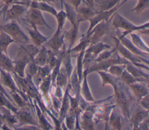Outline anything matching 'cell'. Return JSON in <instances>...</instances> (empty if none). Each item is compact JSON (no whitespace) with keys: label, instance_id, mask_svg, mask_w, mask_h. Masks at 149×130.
<instances>
[{"label":"cell","instance_id":"obj_40","mask_svg":"<svg viewBox=\"0 0 149 130\" xmlns=\"http://www.w3.org/2000/svg\"><path fill=\"white\" fill-rule=\"evenodd\" d=\"M57 22V30H62L63 26L65 24V21L67 19L66 18V13L65 11L61 9L59 12H58L57 15L55 17Z\"/></svg>","mask_w":149,"mask_h":130},{"label":"cell","instance_id":"obj_29","mask_svg":"<svg viewBox=\"0 0 149 130\" xmlns=\"http://www.w3.org/2000/svg\"><path fill=\"white\" fill-rule=\"evenodd\" d=\"M29 61L23 58H17L13 61V72L20 77H25V69Z\"/></svg>","mask_w":149,"mask_h":130},{"label":"cell","instance_id":"obj_14","mask_svg":"<svg viewBox=\"0 0 149 130\" xmlns=\"http://www.w3.org/2000/svg\"><path fill=\"white\" fill-rule=\"evenodd\" d=\"M38 90L41 92L42 97L43 99L44 103L46 105L47 108H50L52 107L51 100V74L45 78L40 84L38 86Z\"/></svg>","mask_w":149,"mask_h":130},{"label":"cell","instance_id":"obj_11","mask_svg":"<svg viewBox=\"0 0 149 130\" xmlns=\"http://www.w3.org/2000/svg\"><path fill=\"white\" fill-rule=\"evenodd\" d=\"M64 40L65 32L63 30H56L52 36L50 38H48L43 45L46 48H49L50 50L57 54L65 46Z\"/></svg>","mask_w":149,"mask_h":130},{"label":"cell","instance_id":"obj_31","mask_svg":"<svg viewBox=\"0 0 149 130\" xmlns=\"http://www.w3.org/2000/svg\"><path fill=\"white\" fill-rule=\"evenodd\" d=\"M125 69L129 73L134 77L143 78L149 79V74L148 73L141 71V68L137 67L130 62L125 65Z\"/></svg>","mask_w":149,"mask_h":130},{"label":"cell","instance_id":"obj_37","mask_svg":"<svg viewBox=\"0 0 149 130\" xmlns=\"http://www.w3.org/2000/svg\"><path fill=\"white\" fill-rule=\"evenodd\" d=\"M10 93L11 94L10 97L13 103H15L16 106L19 108L29 106V102L26 101L18 92H10Z\"/></svg>","mask_w":149,"mask_h":130},{"label":"cell","instance_id":"obj_30","mask_svg":"<svg viewBox=\"0 0 149 130\" xmlns=\"http://www.w3.org/2000/svg\"><path fill=\"white\" fill-rule=\"evenodd\" d=\"M97 72L99 74L101 79L102 87H104L106 85H109L113 87L120 79L119 78H117L111 75L107 71H97Z\"/></svg>","mask_w":149,"mask_h":130},{"label":"cell","instance_id":"obj_24","mask_svg":"<svg viewBox=\"0 0 149 130\" xmlns=\"http://www.w3.org/2000/svg\"><path fill=\"white\" fill-rule=\"evenodd\" d=\"M34 100V108L35 109L36 114L37 115V118H38V123L39 125V127L41 128V129H54V127L48 122L44 115L41 109L40 108V106L37 104V101L35 100Z\"/></svg>","mask_w":149,"mask_h":130},{"label":"cell","instance_id":"obj_1","mask_svg":"<svg viewBox=\"0 0 149 130\" xmlns=\"http://www.w3.org/2000/svg\"><path fill=\"white\" fill-rule=\"evenodd\" d=\"M113 88L116 107L120 110L122 115L125 118L129 120L132 96L126 87V85L119 79Z\"/></svg>","mask_w":149,"mask_h":130},{"label":"cell","instance_id":"obj_4","mask_svg":"<svg viewBox=\"0 0 149 130\" xmlns=\"http://www.w3.org/2000/svg\"><path fill=\"white\" fill-rule=\"evenodd\" d=\"M0 31L8 34L15 41V43L26 44L30 41L29 37L16 21H8L0 24Z\"/></svg>","mask_w":149,"mask_h":130},{"label":"cell","instance_id":"obj_36","mask_svg":"<svg viewBox=\"0 0 149 130\" xmlns=\"http://www.w3.org/2000/svg\"><path fill=\"white\" fill-rule=\"evenodd\" d=\"M85 50L86 49H83L80 52L78 53V55L77 57V64L75 68L79 80L80 81V83L82 79L83 72L84 70L83 69V57H84Z\"/></svg>","mask_w":149,"mask_h":130},{"label":"cell","instance_id":"obj_2","mask_svg":"<svg viewBox=\"0 0 149 130\" xmlns=\"http://www.w3.org/2000/svg\"><path fill=\"white\" fill-rule=\"evenodd\" d=\"M112 20V25L116 29V36L120 37H125L132 33L149 27V22L140 25H136L116 11L113 13Z\"/></svg>","mask_w":149,"mask_h":130},{"label":"cell","instance_id":"obj_42","mask_svg":"<svg viewBox=\"0 0 149 130\" xmlns=\"http://www.w3.org/2000/svg\"><path fill=\"white\" fill-rule=\"evenodd\" d=\"M115 51H116V48H115V47H114V48H113L112 50H111L109 51L108 50H106L101 52L94 59V62H98L100 61H104L107 59H109L110 57H111L113 53Z\"/></svg>","mask_w":149,"mask_h":130},{"label":"cell","instance_id":"obj_10","mask_svg":"<svg viewBox=\"0 0 149 130\" xmlns=\"http://www.w3.org/2000/svg\"><path fill=\"white\" fill-rule=\"evenodd\" d=\"M14 114L18 122L17 125L15 127L24 125H31L39 127L38 122L35 119L34 116L29 107V106L18 108L16 112H15Z\"/></svg>","mask_w":149,"mask_h":130},{"label":"cell","instance_id":"obj_21","mask_svg":"<svg viewBox=\"0 0 149 130\" xmlns=\"http://www.w3.org/2000/svg\"><path fill=\"white\" fill-rule=\"evenodd\" d=\"M122 118L116 106L111 111L108 121L107 129H108V127H110V129H112L119 130L122 129Z\"/></svg>","mask_w":149,"mask_h":130},{"label":"cell","instance_id":"obj_3","mask_svg":"<svg viewBox=\"0 0 149 130\" xmlns=\"http://www.w3.org/2000/svg\"><path fill=\"white\" fill-rule=\"evenodd\" d=\"M115 44L116 50L120 55L129 62L133 64L137 67L148 71V59L144 57L134 55L132 52L126 49L119 41L116 36H112Z\"/></svg>","mask_w":149,"mask_h":130},{"label":"cell","instance_id":"obj_25","mask_svg":"<svg viewBox=\"0 0 149 130\" xmlns=\"http://www.w3.org/2000/svg\"><path fill=\"white\" fill-rule=\"evenodd\" d=\"M122 0H95L94 8L96 11L108 10L115 7Z\"/></svg>","mask_w":149,"mask_h":130},{"label":"cell","instance_id":"obj_43","mask_svg":"<svg viewBox=\"0 0 149 130\" xmlns=\"http://www.w3.org/2000/svg\"><path fill=\"white\" fill-rule=\"evenodd\" d=\"M138 103L140 104V106H141L142 108L146 110H148L149 108V96L148 94L145 96L143 98H141Z\"/></svg>","mask_w":149,"mask_h":130},{"label":"cell","instance_id":"obj_50","mask_svg":"<svg viewBox=\"0 0 149 130\" xmlns=\"http://www.w3.org/2000/svg\"><path fill=\"white\" fill-rule=\"evenodd\" d=\"M64 0H61V9H63V2Z\"/></svg>","mask_w":149,"mask_h":130},{"label":"cell","instance_id":"obj_46","mask_svg":"<svg viewBox=\"0 0 149 130\" xmlns=\"http://www.w3.org/2000/svg\"><path fill=\"white\" fill-rule=\"evenodd\" d=\"M31 1H32V0H31ZM33 1L45 2H47V3H51H51H54V2H55L56 1H57V0H33Z\"/></svg>","mask_w":149,"mask_h":130},{"label":"cell","instance_id":"obj_22","mask_svg":"<svg viewBox=\"0 0 149 130\" xmlns=\"http://www.w3.org/2000/svg\"><path fill=\"white\" fill-rule=\"evenodd\" d=\"M120 41V43L129 51L132 52L133 54H134L136 55L145 57H148L149 53L146 52L144 51H141L140 50L138 49L132 42L131 40L126 38V36L125 37H120L119 36H116Z\"/></svg>","mask_w":149,"mask_h":130},{"label":"cell","instance_id":"obj_32","mask_svg":"<svg viewBox=\"0 0 149 130\" xmlns=\"http://www.w3.org/2000/svg\"><path fill=\"white\" fill-rule=\"evenodd\" d=\"M0 68L10 73L13 72V61L11 59L8 54L0 51Z\"/></svg>","mask_w":149,"mask_h":130},{"label":"cell","instance_id":"obj_18","mask_svg":"<svg viewBox=\"0 0 149 130\" xmlns=\"http://www.w3.org/2000/svg\"><path fill=\"white\" fill-rule=\"evenodd\" d=\"M87 75L88 74L87 73V69H84L83 72L82 79L81 81V85L80 84V96H81V97L87 102H90V103L95 102L88 86V83L87 79Z\"/></svg>","mask_w":149,"mask_h":130},{"label":"cell","instance_id":"obj_33","mask_svg":"<svg viewBox=\"0 0 149 130\" xmlns=\"http://www.w3.org/2000/svg\"><path fill=\"white\" fill-rule=\"evenodd\" d=\"M13 43H15V41L6 33L0 31V51L8 54V48Z\"/></svg>","mask_w":149,"mask_h":130},{"label":"cell","instance_id":"obj_23","mask_svg":"<svg viewBox=\"0 0 149 130\" xmlns=\"http://www.w3.org/2000/svg\"><path fill=\"white\" fill-rule=\"evenodd\" d=\"M0 113L2 116L3 124L7 125L10 129H13L14 127L18 124L15 114L5 107H0Z\"/></svg>","mask_w":149,"mask_h":130},{"label":"cell","instance_id":"obj_39","mask_svg":"<svg viewBox=\"0 0 149 130\" xmlns=\"http://www.w3.org/2000/svg\"><path fill=\"white\" fill-rule=\"evenodd\" d=\"M125 65L126 64L113 65L108 69L107 72L114 76L120 78L123 71L125 69Z\"/></svg>","mask_w":149,"mask_h":130},{"label":"cell","instance_id":"obj_7","mask_svg":"<svg viewBox=\"0 0 149 130\" xmlns=\"http://www.w3.org/2000/svg\"><path fill=\"white\" fill-rule=\"evenodd\" d=\"M111 20L102 21L96 24L87 34H84L88 37L90 45L95 44L109 31V23Z\"/></svg>","mask_w":149,"mask_h":130},{"label":"cell","instance_id":"obj_44","mask_svg":"<svg viewBox=\"0 0 149 130\" xmlns=\"http://www.w3.org/2000/svg\"><path fill=\"white\" fill-rule=\"evenodd\" d=\"M69 3L72 5L74 9L78 8L81 3L82 0H68Z\"/></svg>","mask_w":149,"mask_h":130},{"label":"cell","instance_id":"obj_35","mask_svg":"<svg viewBox=\"0 0 149 130\" xmlns=\"http://www.w3.org/2000/svg\"><path fill=\"white\" fill-rule=\"evenodd\" d=\"M0 107H5L11 111L13 113L16 112L18 107L16 106L13 101L10 100L5 94L0 93Z\"/></svg>","mask_w":149,"mask_h":130},{"label":"cell","instance_id":"obj_47","mask_svg":"<svg viewBox=\"0 0 149 130\" xmlns=\"http://www.w3.org/2000/svg\"><path fill=\"white\" fill-rule=\"evenodd\" d=\"M1 1H2L3 2H4L6 5H10L12 3H13V0H1Z\"/></svg>","mask_w":149,"mask_h":130},{"label":"cell","instance_id":"obj_6","mask_svg":"<svg viewBox=\"0 0 149 130\" xmlns=\"http://www.w3.org/2000/svg\"><path fill=\"white\" fill-rule=\"evenodd\" d=\"M21 19H23V21L29 24L30 27L41 26L49 29H52L45 20L42 12L34 8L28 7L24 15V17Z\"/></svg>","mask_w":149,"mask_h":130},{"label":"cell","instance_id":"obj_9","mask_svg":"<svg viewBox=\"0 0 149 130\" xmlns=\"http://www.w3.org/2000/svg\"><path fill=\"white\" fill-rule=\"evenodd\" d=\"M28 7L24 5L14 2L10 4L5 12V21H19L24 16Z\"/></svg>","mask_w":149,"mask_h":130},{"label":"cell","instance_id":"obj_41","mask_svg":"<svg viewBox=\"0 0 149 130\" xmlns=\"http://www.w3.org/2000/svg\"><path fill=\"white\" fill-rule=\"evenodd\" d=\"M149 8V0H137L136 5L132 9V12L139 14Z\"/></svg>","mask_w":149,"mask_h":130},{"label":"cell","instance_id":"obj_20","mask_svg":"<svg viewBox=\"0 0 149 130\" xmlns=\"http://www.w3.org/2000/svg\"><path fill=\"white\" fill-rule=\"evenodd\" d=\"M75 10L77 14V20L80 23L88 21L95 15L97 12L88 5L81 6V5L75 9Z\"/></svg>","mask_w":149,"mask_h":130},{"label":"cell","instance_id":"obj_26","mask_svg":"<svg viewBox=\"0 0 149 130\" xmlns=\"http://www.w3.org/2000/svg\"><path fill=\"white\" fill-rule=\"evenodd\" d=\"M52 69L48 64L43 66H38V71L36 74L32 78V80L34 84L38 87L41 82L51 73Z\"/></svg>","mask_w":149,"mask_h":130},{"label":"cell","instance_id":"obj_45","mask_svg":"<svg viewBox=\"0 0 149 130\" xmlns=\"http://www.w3.org/2000/svg\"><path fill=\"white\" fill-rule=\"evenodd\" d=\"M0 93H3V94H5L10 100H11L12 101H13V100H12V98H11V97L7 93V92H6V91L5 90V89L3 88V86L1 85V82H0Z\"/></svg>","mask_w":149,"mask_h":130},{"label":"cell","instance_id":"obj_13","mask_svg":"<svg viewBox=\"0 0 149 130\" xmlns=\"http://www.w3.org/2000/svg\"><path fill=\"white\" fill-rule=\"evenodd\" d=\"M119 8V5H117L115 7L108 10L97 11L95 15L88 20L89 22V26L84 34L88 33V32L98 23L102 21L112 20V17L113 13L118 9Z\"/></svg>","mask_w":149,"mask_h":130},{"label":"cell","instance_id":"obj_5","mask_svg":"<svg viewBox=\"0 0 149 130\" xmlns=\"http://www.w3.org/2000/svg\"><path fill=\"white\" fill-rule=\"evenodd\" d=\"M129 62L126 59L122 57L120 54L116 50L109 59L104 61H100L98 62L93 63L88 68H87V74L91 73L92 72H95L97 71H107L108 69L112 65L115 64H127Z\"/></svg>","mask_w":149,"mask_h":130},{"label":"cell","instance_id":"obj_28","mask_svg":"<svg viewBox=\"0 0 149 130\" xmlns=\"http://www.w3.org/2000/svg\"><path fill=\"white\" fill-rule=\"evenodd\" d=\"M120 80L124 83L127 86L132 84L134 82H144L148 84V79H146L143 78H136L133 76H132L130 73H129L126 69L123 71L122 75L120 76Z\"/></svg>","mask_w":149,"mask_h":130},{"label":"cell","instance_id":"obj_19","mask_svg":"<svg viewBox=\"0 0 149 130\" xmlns=\"http://www.w3.org/2000/svg\"><path fill=\"white\" fill-rule=\"evenodd\" d=\"M27 7H31L40 10V11L45 12L48 13L55 17H56L58 11L51 4L45 2L37 1H31L27 4Z\"/></svg>","mask_w":149,"mask_h":130},{"label":"cell","instance_id":"obj_8","mask_svg":"<svg viewBox=\"0 0 149 130\" xmlns=\"http://www.w3.org/2000/svg\"><path fill=\"white\" fill-rule=\"evenodd\" d=\"M0 82L1 85L3 86H5L8 88L10 90V92H18L26 101H27V102L29 101V100H30L29 97L26 94L22 92L18 88L13 79V76L11 75V73L1 68H0Z\"/></svg>","mask_w":149,"mask_h":130},{"label":"cell","instance_id":"obj_48","mask_svg":"<svg viewBox=\"0 0 149 130\" xmlns=\"http://www.w3.org/2000/svg\"><path fill=\"white\" fill-rule=\"evenodd\" d=\"M3 124V119H2V114L1 113H0V129H1V127H2V124Z\"/></svg>","mask_w":149,"mask_h":130},{"label":"cell","instance_id":"obj_38","mask_svg":"<svg viewBox=\"0 0 149 130\" xmlns=\"http://www.w3.org/2000/svg\"><path fill=\"white\" fill-rule=\"evenodd\" d=\"M34 58L31 59L27 63L25 69V76L33 78L37 73L38 66L36 65L33 59Z\"/></svg>","mask_w":149,"mask_h":130},{"label":"cell","instance_id":"obj_16","mask_svg":"<svg viewBox=\"0 0 149 130\" xmlns=\"http://www.w3.org/2000/svg\"><path fill=\"white\" fill-rule=\"evenodd\" d=\"M25 28L29 35L30 41H31L33 44L37 47H40L49 38V37L45 36L38 31L37 26H33L30 27L25 26Z\"/></svg>","mask_w":149,"mask_h":130},{"label":"cell","instance_id":"obj_34","mask_svg":"<svg viewBox=\"0 0 149 130\" xmlns=\"http://www.w3.org/2000/svg\"><path fill=\"white\" fill-rule=\"evenodd\" d=\"M129 35L131 37L132 42L138 49L146 52H149L148 46L143 41L139 34L133 32L130 33Z\"/></svg>","mask_w":149,"mask_h":130},{"label":"cell","instance_id":"obj_49","mask_svg":"<svg viewBox=\"0 0 149 130\" xmlns=\"http://www.w3.org/2000/svg\"><path fill=\"white\" fill-rule=\"evenodd\" d=\"M129 0H122V2H120V3H119V8L121 6H122L124 3H125L126 2H127Z\"/></svg>","mask_w":149,"mask_h":130},{"label":"cell","instance_id":"obj_12","mask_svg":"<svg viewBox=\"0 0 149 130\" xmlns=\"http://www.w3.org/2000/svg\"><path fill=\"white\" fill-rule=\"evenodd\" d=\"M110 48V45L100 41L90 45L85 50L83 58L84 61L88 64L93 63L94 59L101 52L106 50H109Z\"/></svg>","mask_w":149,"mask_h":130},{"label":"cell","instance_id":"obj_17","mask_svg":"<svg viewBox=\"0 0 149 130\" xmlns=\"http://www.w3.org/2000/svg\"><path fill=\"white\" fill-rule=\"evenodd\" d=\"M132 90L134 99L138 102L141 98L149 94L148 84L144 82H137L128 85Z\"/></svg>","mask_w":149,"mask_h":130},{"label":"cell","instance_id":"obj_15","mask_svg":"<svg viewBox=\"0 0 149 130\" xmlns=\"http://www.w3.org/2000/svg\"><path fill=\"white\" fill-rule=\"evenodd\" d=\"M148 117H149L148 110H146L141 106H139L132 114L129 118L132 129L138 130L139 125Z\"/></svg>","mask_w":149,"mask_h":130},{"label":"cell","instance_id":"obj_27","mask_svg":"<svg viewBox=\"0 0 149 130\" xmlns=\"http://www.w3.org/2000/svg\"><path fill=\"white\" fill-rule=\"evenodd\" d=\"M48 52V49L43 45L38 49L37 53L34 57V61L38 66H43L47 64Z\"/></svg>","mask_w":149,"mask_h":130}]
</instances>
